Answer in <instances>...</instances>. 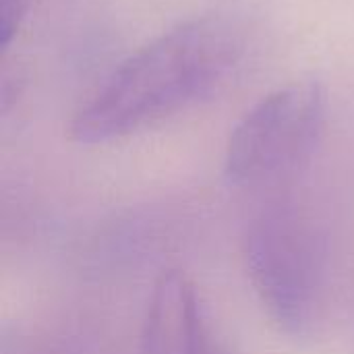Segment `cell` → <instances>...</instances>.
<instances>
[{
  "mask_svg": "<svg viewBox=\"0 0 354 354\" xmlns=\"http://www.w3.org/2000/svg\"><path fill=\"white\" fill-rule=\"evenodd\" d=\"M27 0H0V44L2 50L8 48L15 31L25 15Z\"/></svg>",
  "mask_w": 354,
  "mask_h": 354,
  "instance_id": "8992f818",
  "label": "cell"
},
{
  "mask_svg": "<svg viewBox=\"0 0 354 354\" xmlns=\"http://www.w3.org/2000/svg\"><path fill=\"white\" fill-rule=\"evenodd\" d=\"M249 282L280 332L305 338L319 319L324 247L315 222L286 199L266 203L245 226Z\"/></svg>",
  "mask_w": 354,
  "mask_h": 354,
  "instance_id": "7a4b0ae2",
  "label": "cell"
},
{
  "mask_svg": "<svg viewBox=\"0 0 354 354\" xmlns=\"http://www.w3.org/2000/svg\"><path fill=\"white\" fill-rule=\"evenodd\" d=\"M245 52L226 17L185 21L131 54L77 110L68 137L81 145L122 139L209 97Z\"/></svg>",
  "mask_w": 354,
  "mask_h": 354,
  "instance_id": "6da1fadb",
  "label": "cell"
},
{
  "mask_svg": "<svg viewBox=\"0 0 354 354\" xmlns=\"http://www.w3.org/2000/svg\"><path fill=\"white\" fill-rule=\"evenodd\" d=\"M139 354H220L212 342L197 290L183 272L168 270L156 280Z\"/></svg>",
  "mask_w": 354,
  "mask_h": 354,
  "instance_id": "277c9868",
  "label": "cell"
},
{
  "mask_svg": "<svg viewBox=\"0 0 354 354\" xmlns=\"http://www.w3.org/2000/svg\"><path fill=\"white\" fill-rule=\"evenodd\" d=\"M326 91L319 81L288 83L257 102L232 129L224 174L234 187L282 180L305 164L324 129Z\"/></svg>",
  "mask_w": 354,
  "mask_h": 354,
  "instance_id": "3957f363",
  "label": "cell"
},
{
  "mask_svg": "<svg viewBox=\"0 0 354 354\" xmlns=\"http://www.w3.org/2000/svg\"><path fill=\"white\" fill-rule=\"evenodd\" d=\"M2 354H73L62 342L48 336H15L6 338Z\"/></svg>",
  "mask_w": 354,
  "mask_h": 354,
  "instance_id": "5b68a950",
  "label": "cell"
}]
</instances>
